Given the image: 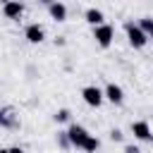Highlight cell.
I'll return each mask as SVG.
<instances>
[{
    "mask_svg": "<svg viewBox=\"0 0 153 153\" xmlns=\"http://www.w3.org/2000/svg\"><path fill=\"white\" fill-rule=\"evenodd\" d=\"M124 31H127V41H129V45H131V48H143V45L148 43V36L141 31V26H139V24L127 22V24H124Z\"/></svg>",
    "mask_w": 153,
    "mask_h": 153,
    "instance_id": "obj_1",
    "label": "cell"
},
{
    "mask_svg": "<svg viewBox=\"0 0 153 153\" xmlns=\"http://www.w3.org/2000/svg\"><path fill=\"white\" fill-rule=\"evenodd\" d=\"M65 136H67V141L72 143V146H76V148H84V143H86V139L91 136L81 124H69V129L65 131Z\"/></svg>",
    "mask_w": 153,
    "mask_h": 153,
    "instance_id": "obj_2",
    "label": "cell"
},
{
    "mask_svg": "<svg viewBox=\"0 0 153 153\" xmlns=\"http://www.w3.org/2000/svg\"><path fill=\"white\" fill-rule=\"evenodd\" d=\"M93 38H96V43H98L100 48H108V45L112 43V38H115V29H112L110 24L93 26Z\"/></svg>",
    "mask_w": 153,
    "mask_h": 153,
    "instance_id": "obj_3",
    "label": "cell"
},
{
    "mask_svg": "<svg viewBox=\"0 0 153 153\" xmlns=\"http://www.w3.org/2000/svg\"><path fill=\"white\" fill-rule=\"evenodd\" d=\"M81 98H84V103H86V105L98 108V105L105 100V93H103L98 86H84V88H81Z\"/></svg>",
    "mask_w": 153,
    "mask_h": 153,
    "instance_id": "obj_4",
    "label": "cell"
},
{
    "mask_svg": "<svg viewBox=\"0 0 153 153\" xmlns=\"http://www.w3.org/2000/svg\"><path fill=\"white\" fill-rule=\"evenodd\" d=\"M103 93H105V100H110L112 105H122V100H124V91L117 84H108L103 88Z\"/></svg>",
    "mask_w": 153,
    "mask_h": 153,
    "instance_id": "obj_5",
    "label": "cell"
},
{
    "mask_svg": "<svg viewBox=\"0 0 153 153\" xmlns=\"http://www.w3.org/2000/svg\"><path fill=\"white\" fill-rule=\"evenodd\" d=\"M131 134L139 139V141H151L153 139V134H151V124L148 122H131Z\"/></svg>",
    "mask_w": 153,
    "mask_h": 153,
    "instance_id": "obj_6",
    "label": "cell"
},
{
    "mask_svg": "<svg viewBox=\"0 0 153 153\" xmlns=\"http://www.w3.org/2000/svg\"><path fill=\"white\" fill-rule=\"evenodd\" d=\"M2 14H5L7 19H19V17L24 14V5H22V0H10L7 5H2Z\"/></svg>",
    "mask_w": 153,
    "mask_h": 153,
    "instance_id": "obj_7",
    "label": "cell"
},
{
    "mask_svg": "<svg viewBox=\"0 0 153 153\" xmlns=\"http://www.w3.org/2000/svg\"><path fill=\"white\" fill-rule=\"evenodd\" d=\"M24 38H26L29 43H41V41L45 38V31H43V26H38V24H29V26L24 29Z\"/></svg>",
    "mask_w": 153,
    "mask_h": 153,
    "instance_id": "obj_8",
    "label": "cell"
},
{
    "mask_svg": "<svg viewBox=\"0 0 153 153\" xmlns=\"http://www.w3.org/2000/svg\"><path fill=\"white\" fill-rule=\"evenodd\" d=\"M48 12H50V17L55 19V22H67V7L62 5V2H53V5H48Z\"/></svg>",
    "mask_w": 153,
    "mask_h": 153,
    "instance_id": "obj_9",
    "label": "cell"
},
{
    "mask_svg": "<svg viewBox=\"0 0 153 153\" xmlns=\"http://www.w3.org/2000/svg\"><path fill=\"white\" fill-rule=\"evenodd\" d=\"M84 17H86V22H88L91 26H100V24H105V17H103V12H100V10H96V7H88Z\"/></svg>",
    "mask_w": 153,
    "mask_h": 153,
    "instance_id": "obj_10",
    "label": "cell"
},
{
    "mask_svg": "<svg viewBox=\"0 0 153 153\" xmlns=\"http://www.w3.org/2000/svg\"><path fill=\"white\" fill-rule=\"evenodd\" d=\"M139 26H141V31H143L148 38H153V19H151V17H143V19L139 22Z\"/></svg>",
    "mask_w": 153,
    "mask_h": 153,
    "instance_id": "obj_11",
    "label": "cell"
},
{
    "mask_svg": "<svg viewBox=\"0 0 153 153\" xmlns=\"http://www.w3.org/2000/svg\"><path fill=\"white\" fill-rule=\"evenodd\" d=\"M98 146H100V141H98L96 136H88L86 143H84V151H86V153H93V151H98Z\"/></svg>",
    "mask_w": 153,
    "mask_h": 153,
    "instance_id": "obj_12",
    "label": "cell"
},
{
    "mask_svg": "<svg viewBox=\"0 0 153 153\" xmlns=\"http://www.w3.org/2000/svg\"><path fill=\"white\" fill-rule=\"evenodd\" d=\"M55 120H57V122H67V120H69V110H65V108H62V110H57Z\"/></svg>",
    "mask_w": 153,
    "mask_h": 153,
    "instance_id": "obj_13",
    "label": "cell"
},
{
    "mask_svg": "<svg viewBox=\"0 0 153 153\" xmlns=\"http://www.w3.org/2000/svg\"><path fill=\"white\" fill-rule=\"evenodd\" d=\"M110 139H112V141H122V131H120V129H112V131H110Z\"/></svg>",
    "mask_w": 153,
    "mask_h": 153,
    "instance_id": "obj_14",
    "label": "cell"
},
{
    "mask_svg": "<svg viewBox=\"0 0 153 153\" xmlns=\"http://www.w3.org/2000/svg\"><path fill=\"white\" fill-rule=\"evenodd\" d=\"M124 153H141L136 146H124Z\"/></svg>",
    "mask_w": 153,
    "mask_h": 153,
    "instance_id": "obj_15",
    "label": "cell"
},
{
    "mask_svg": "<svg viewBox=\"0 0 153 153\" xmlns=\"http://www.w3.org/2000/svg\"><path fill=\"white\" fill-rule=\"evenodd\" d=\"M10 153H24V148H19V146H12V148H10Z\"/></svg>",
    "mask_w": 153,
    "mask_h": 153,
    "instance_id": "obj_16",
    "label": "cell"
},
{
    "mask_svg": "<svg viewBox=\"0 0 153 153\" xmlns=\"http://www.w3.org/2000/svg\"><path fill=\"white\" fill-rule=\"evenodd\" d=\"M41 2H43V5H53L55 0H41Z\"/></svg>",
    "mask_w": 153,
    "mask_h": 153,
    "instance_id": "obj_17",
    "label": "cell"
},
{
    "mask_svg": "<svg viewBox=\"0 0 153 153\" xmlns=\"http://www.w3.org/2000/svg\"><path fill=\"white\" fill-rule=\"evenodd\" d=\"M0 124H5V115L2 112H0Z\"/></svg>",
    "mask_w": 153,
    "mask_h": 153,
    "instance_id": "obj_18",
    "label": "cell"
},
{
    "mask_svg": "<svg viewBox=\"0 0 153 153\" xmlns=\"http://www.w3.org/2000/svg\"><path fill=\"white\" fill-rule=\"evenodd\" d=\"M0 153H10V148H0Z\"/></svg>",
    "mask_w": 153,
    "mask_h": 153,
    "instance_id": "obj_19",
    "label": "cell"
},
{
    "mask_svg": "<svg viewBox=\"0 0 153 153\" xmlns=\"http://www.w3.org/2000/svg\"><path fill=\"white\" fill-rule=\"evenodd\" d=\"M0 2H2V5H7V2H10V0H0Z\"/></svg>",
    "mask_w": 153,
    "mask_h": 153,
    "instance_id": "obj_20",
    "label": "cell"
}]
</instances>
